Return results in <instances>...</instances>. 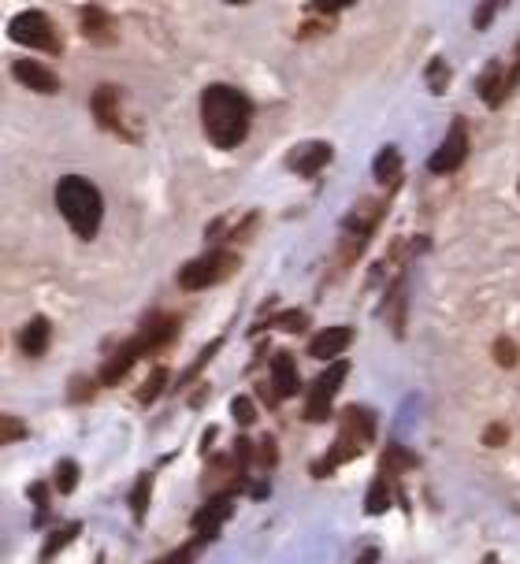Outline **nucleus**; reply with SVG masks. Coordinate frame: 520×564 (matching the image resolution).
<instances>
[{
	"instance_id": "obj_1",
	"label": "nucleus",
	"mask_w": 520,
	"mask_h": 564,
	"mask_svg": "<svg viewBox=\"0 0 520 564\" xmlns=\"http://www.w3.org/2000/svg\"><path fill=\"white\" fill-rule=\"evenodd\" d=\"M249 119H253V105L242 89L231 86H208L202 94V123L205 134L219 149L242 145L249 134Z\"/></svg>"
},
{
	"instance_id": "obj_2",
	"label": "nucleus",
	"mask_w": 520,
	"mask_h": 564,
	"mask_svg": "<svg viewBox=\"0 0 520 564\" xmlns=\"http://www.w3.org/2000/svg\"><path fill=\"white\" fill-rule=\"evenodd\" d=\"M56 208L64 212L67 227L75 230L83 241H94L105 219V200L97 194V186L83 175H67L56 183Z\"/></svg>"
},
{
	"instance_id": "obj_3",
	"label": "nucleus",
	"mask_w": 520,
	"mask_h": 564,
	"mask_svg": "<svg viewBox=\"0 0 520 564\" xmlns=\"http://www.w3.org/2000/svg\"><path fill=\"white\" fill-rule=\"evenodd\" d=\"M175 338H178V316H153L134 338L127 341L123 349L112 352V360H108L105 371H101V382H105V387H112V382H119L127 376L134 360H142L145 352H156V349L172 346Z\"/></svg>"
},
{
	"instance_id": "obj_4",
	"label": "nucleus",
	"mask_w": 520,
	"mask_h": 564,
	"mask_svg": "<svg viewBox=\"0 0 520 564\" xmlns=\"http://www.w3.org/2000/svg\"><path fill=\"white\" fill-rule=\"evenodd\" d=\"M376 438V420H372V412L361 409V405H349L343 412V431H338V438H335V446L332 453H327L324 460H316L313 465V476L316 479H324V476H332V471L343 465V460L349 457H361L368 442Z\"/></svg>"
},
{
	"instance_id": "obj_5",
	"label": "nucleus",
	"mask_w": 520,
	"mask_h": 564,
	"mask_svg": "<svg viewBox=\"0 0 520 564\" xmlns=\"http://www.w3.org/2000/svg\"><path fill=\"white\" fill-rule=\"evenodd\" d=\"M235 271H238V257L227 253V249H213V253L189 260V264L178 271V286L194 294V290H208V286H216V282L231 279Z\"/></svg>"
},
{
	"instance_id": "obj_6",
	"label": "nucleus",
	"mask_w": 520,
	"mask_h": 564,
	"mask_svg": "<svg viewBox=\"0 0 520 564\" xmlns=\"http://www.w3.org/2000/svg\"><path fill=\"white\" fill-rule=\"evenodd\" d=\"M8 37L19 45H30V48H42V53H59L64 42L56 34V23L48 19L45 12H23L8 23Z\"/></svg>"
},
{
	"instance_id": "obj_7",
	"label": "nucleus",
	"mask_w": 520,
	"mask_h": 564,
	"mask_svg": "<svg viewBox=\"0 0 520 564\" xmlns=\"http://www.w3.org/2000/svg\"><path fill=\"white\" fill-rule=\"evenodd\" d=\"M346 371H349L346 360H332V368L313 382V390H308V398H305V420L308 423H319V420L332 416V401L338 394V387H343Z\"/></svg>"
},
{
	"instance_id": "obj_8",
	"label": "nucleus",
	"mask_w": 520,
	"mask_h": 564,
	"mask_svg": "<svg viewBox=\"0 0 520 564\" xmlns=\"http://www.w3.org/2000/svg\"><path fill=\"white\" fill-rule=\"evenodd\" d=\"M465 156H468V130H465V119H454L446 141L435 149V156L427 160V171H432V175H454V171L465 164Z\"/></svg>"
},
{
	"instance_id": "obj_9",
	"label": "nucleus",
	"mask_w": 520,
	"mask_h": 564,
	"mask_svg": "<svg viewBox=\"0 0 520 564\" xmlns=\"http://www.w3.org/2000/svg\"><path fill=\"white\" fill-rule=\"evenodd\" d=\"M94 116H97V123H101V130H112V134L134 141V134L123 127V116H119V89L116 86H101L94 94Z\"/></svg>"
},
{
	"instance_id": "obj_10",
	"label": "nucleus",
	"mask_w": 520,
	"mask_h": 564,
	"mask_svg": "<svg viewBox=\"0 0 520 564\" xmlns=\"http://www.w3.org/2000/svg\"><path fill=\"white\" fill-rule=\"evenodd\" d=\"M235 512V501H231V494H216L213 501L202 509V512H194V531H197V539H216L219 535V523H224L227 517Z\"/></svg>"
},
{
	"instance_id": "obj_11",
	"label": "nucleus",
	"mask_w": 520,
	"mask_h": 564,
	"mask_svg": "<svg viewBox=\"0 0 520 564\" xmlns=\"http://www.w3.org/2000/svg\"><path fill=\"white\" fill-rule=\"evenodd\" d=\"M327 164H332V145H327V141H308V145H297L294 153H290V167L305 178H316L319 167H327Z\"/></svg>"
},
{
	"instance_id": "obj_12",
	"label": "nucleus",
	"mask_w": 520,
	"mask_h": 564,
	"mask_svg": "<svg viewBox=\"0 0 520 564\" xmlns=\"http://www.w3.org/2000/svg\"><path fill=\"white\" fill-rule=\"evenodd\" d=\"M78 23H83V34L94 45H112L116 42V23L101 4H86L83 15H78Z\"/></svg>"
},
{
	"instance_id": "obj_13",
	"label": "nucleus",
	"mask_w": 520,
	"mask_h": 564,
	"mask_svg": "<svg viewBox=\"0 0 520 564\" xmlns=\"http://www.w3.org/2000/svg\"><path fill=\"white\" fill-rule=\"evenodd\" d=\"M349 341H354V330L349 327H327L308 341V352H313L316 360H338L343 349H349Z\"/></svg>"
},
{
	"instance_id": "obj_14",
	"label": "nucleus",
	"mask_w": 520,
	"mask_h": 564,
	"mask_svg": "<svg viewBox=\"0 0 520 564\" xmlns=\"http://www.w3.org/2000/svg\"><path fill=\"white\" fill-rule=\"evenodd\" d=\"M272 390L275 398H294L302 390V376H297V365L290 352H275L272 357Z\"/></svg>"
},
{
	"instance_id": "obj_15",
	"label": "nucleus",
	"mask_w": 520,
	"mask_h": 564,
	"mask_svg": "<svg viewBox=\"0 0 520 564\" xmlns=\"http://www.w3.org/2000/svg\"><path fill=\"white\" fill-rule=\"evenodd\" d=\"M48 341H53V324H48L45 316H34L23 330H19V349H23L26 357H45Z\"/></svg>"
},
{
	"instance_id": "obj_16",
	"label": "nucleus",
	"mask_w": 520,
	"mask_h": 564,
	"mask_svg": "<svg viewBox=\"0 0 520 564\" xmlns=\"http://www.w3.org/2000/svg\"><path fill=\"white\" fill-rule=\"evenodd\" d=\"M12 70H15L19 83L30 86L34 94H56V89H59V78H56L48 67H42V64H30V59H19V64H15Z\"/></svg>"
},
{
	"instance_id": "obj_17",
	"label": "nucleus",
	"mask_w": 520,
	"mask_h": 564,
	"mask_svg": "<svg viewBox=\"0 0 520 564\" xmlns=\"http://www.w3.org/2000/svg\"><path fill=\"white\" fill-rule=\"evenodd\" d=\"M376 183H383L394 189L398 186V178H402V153H398L394 145H387V149H379V156H376Z\"/></svg>"
},
{
	"instance_id": "obj_18",
	"label": "nucleus",
	"mask_w": 520,
	"mask_h": 564,
	"mask_svg": "<svg viewBox=\"0 0 520 564\" xmlns=\"http://www.w3.org/2000/svg\"><path fill=\"white\" fill-rule=\"evenodd\" d=\"M390 479L387 471H379L376 482H372V490H368V501H365V512H372V517H379V512H387L390 506Z\"/></svg>"
},
{
	"instance_id": "obj_19",
	"label": "nucleus",
	"mask_w": 520,
	"mask_h": 564,
	"mask_svg": "<svg viewBox=\"0 0 520 564\" xmlns=\"http://www.w3.org/2000/svg\"><path fill=\"white\" fill-rule=\"evenodd\" d=\"M149 498H153V476H142L134 482V490H130V512H134V520L145 517Z\"/></svg>"
},
{
	"instance_id": "obj_20",
	"label": "nucleus",
	"mask_w": 520,
	"mask_h": 564,
	"mask_svg": "<svg viewBox=\"0 0 520 564\" xmlns=\"http://www.w3.org/2000/svg\"><path fill=\"white\" fill-rule=\"evenodd\" d=\"M164 387H167V368H153V376H149L145 387L138 390V401H142V405H153V401L164 394Z\"/></svg>"
},
{
	"instance_id": "obj_21",
	"label": "nucleus",
	"mask_w": 520,
	"mask_h": 564,
	"mask_svg": "<svg viewBox=\"0 0 520 564\" xmlns=\"http://www.w3.org/2000/svg\"><path fill=\"white\" fill-rule=\"evenodd\" d=\"M78 531H83V523H67V528H59V531H53V539L45 542V550H42V561H48L53 557V553H59L67 546V542H72Z\"/></svg>"
},
{
	"instance_id": "obj_22",
	"label": "nucleus",
	"mask_w": 520,
	"mask_h": 564,
	"mask_svg": "<svg viewBox=\"0 0 520 564\" xmlns=\"http://www.w3.org/2000/svg\"><path fill=\"white\" fill-rule=\"evenodd\" d=\"M78 487V465L75 460H59V468H56V490L59 494H72Z\"/></svg>"
},
{
	"instance_id": "obj_23",
	"label": "nucleus",
	"mask_w": 520,
	"mask_h": 564,
	"mask_svg": "<svg viewBox=\"0 0 520 564\" xmlns=\"http://www.w3.org/2000/svg\"><path fill=\"white\" fill-rule=\"evenodd\" d=\"M416 465V457H409V453H402L398 446H390L383 453V471L387 476H394V471H402V468H413Z\"/></svg>"
},
{
	"instance_id": "obj_24",
	"label": "nucleus",
	"mask_w": 520,
	"mask_h": 564,
	"mask_svg": "<svg viewBox=\"0 0 520 564\" xmlns=\"http://www.w3.org/2000/svg\"><path fill=\"white\" fill-rule=\"evenodd\" d=\"M520 86V45H517V53L509 64H502V100L513 94V89Z\"/></svg>"
},
{
	"instance_id": "obj_25",
	"label": "nucleus",
	"mask_w": 520,
	"mask_h": 564,
	"mask_svg": "<svg viewBox=\"0 0 520 564\" xmlns=\"http://www.w3.org/2000/svg\"><path fill=\"white\" fill-rule=\"evenodd\" d=\"M495 360H498L502 368H513L517 360H520V352H517V346H513L509 338H498V341H495Z\"/></svg>"
},
{
	"instance_id": "obj_26",
	"label": "nucleus",
	"mask_w": 520,
	"mask_h": 564,
	"mask_svg": "<svg viewBox=\"0 0 520 564\" xmlns=\"http://www.w3.org/2000/svg\"><path fill=\"white\" fill-rule=\"evenodd\" d=\"M0 427H4V431H0V442H4V446H12V442H19L26 435L23 420H15V416H4V420H0Z\"/></svg>"
},
{
	"instance_id": "obj_27",
	"label": "nucleus",
	"mask_w": 520,
	"mask_h": 564,
	"mask_svg": "<svg viewBox=\"0 0 520 564\" xmlns=\"http://www.w3.org/2000/svg\"><path fill=\"white\" fill-rule=\"evenodd\" d=\"M231 412H235V420L242 423V427H249V423L257 420V405H253V401H249L246 394L231 401Z\"/></svg>"
},
{
	"instance_id": "obj_28",
	"label": "nucleus",
	"mask_w": 520,
	"mask_h": 564,
	"mask_svg": "<svg viewBox=\"0 0 520 564\" xmlns=\"http://www.w3.org/2000/svg\"><path fill=\"white\" fill-rule=\"evenodd\" d=\"M427 86H432L435 94H443V89L449 86V70H446V64H443V59H435V64H432V70H427Z\"/></svg>"
},
{
	"instance_id": "obj_29",
	"label": "nucleus",
	"mask_w": 520,
	"mask_h": 564,
	"mask_svg": "<svg viewBox=\"0 0 520 564\" xmlns=\"http://www.w3.org/2000/svg\"><path fill=\"white\" fill-rule=\"evenodd\" d=\"M219 349H224V338L208 341V346H205V352H202V357H197V365H194V368H189V371H186V376H183V382H189V379H194V376H197V371H202V368L208 365V360H213V357H216V352H219Z\"/></svg>"
},
{
	"instance_id": "obj_30",
	"label": "nucleus",
	"mask_w": 520,
	"mask_h": 564,
	"mask_svg": "<svg viewBox=\"0 0 520 564\" xmlns=\"http://www.w3.org/2000/svg\"><path fill=\"white\" fill-rule=\"evenodd\" d=\"M197 542H202V539H194L189 546L175 550V553H167V557H160L156 564H194V557H197Z\"/></svg>"
},
{
	"instance_id": "obj_31",
	"label": "nucleus",
	"mask_w": 520,
	"mask_h": 564,
	"mask_svg": "<svg viewBox=\"0 0 520 564\" xmlns=\"http://www.w3.org/2000/svg\"><path fill=\"white\" fill-rule=\"evenodd\" d=\"M275 327H283V330H305L308 327V316H305V312H283V316L275 319Z\"/></svg>"
},
{
	"instance_id": "obj_32",
	"label": "nucleus",
	"mask_w": 520,
	"mask_h": 564,
	"mask_svg": "<svg viewBox=\"0 0 520 564\" xmlns=\"http://www.w3.org/2000/svg\"><path fill=\"white\" fill-rule=\"evenodd\" d=\"M257 460H260V465H264V468H272L275 465V438L272 435H264V438H260V446H257Z\"/></svg>"
},
{
	"instance_id": "obj_33",
	"label": "nucleus",
	"mask_w": 520,
	"mask_h": 564,
	"mask_svg": "<svg viewBox=\"0 0 520 564\" xmlns=\"http://www.w3.org/2000/svg\"><path fill=\"white\" fill-rule=\"evenodd\" d=\"M231 457H235L238 471H242V476H246V465H249V457H253V442H249V438H238V442H235V453H231Z\"/></svg>"
},
{
	"instance_id": "obj_34",
	"label": "nucleus",
	"mask_w": 520,
	"mask_h": 564,
	"mask_svg": "<svg viewBox=\"0 0 520 564\" xmlns=\"http://www.w3.org/2000/svg\"><path fill=\"white\" fill-rule=\"evenodd\" d=\"M506 4H509V0H484V8L476 12V26L484 30L487 23H491V15L498 12V8H506Z\"/></svg>"
},
{
	"instance_id": "obj_35",
	"label": "nucleus",
	"mask_w": 520,
	"mask_h": 564,
	"mask_svg": "<svg viewBox=\"0 0 520 564\" xmlns=\"http://www.w3.org/2000/svg\"><path fill=\"white\" fill-rule=\"evenodd\" d=\"M30 498H34L37 501V523H42L45 520V498H48V482H34V487H30Z\"/></svg>"
},
{
	"instance_id": "obj_36",
	"label": "nucleus",
	"mask_w": 520,
	"mask_h": 564,
	"mask_svg": "<svg viewBox=\"0 0 520 564\" xmlns=\"http://www.w3.org/2000/svg\"><path fill=\"white\" fill-rule=\"evenodd\" d=\"M506 438H509V431L502 427V423H495V427H487V431H484V442H487V446H502Z\"/></svg>"
},
{
	"instance_id": "obj_37",
	"label": "nucleus",
	"mask_w": 520,
	"mask_h": 564,
	"mask_svg": "<svg viewBox=\"0 0 520 564\" xmlns=\"http://www.w3.org/2000/svg\"><path fill=\"white\" fill-rule=\"evenodd\" d=\"M72 387H75V390H72V401H78V398H83V401H89V398H94V390H89V387H94V382H89V379H83V382L75 379Z\"/></svg>"
},
{
	"instance_id": "obj_38",
	"label": "nucleus",
	"mask_w": 520,
	"mask_h": 564,
	"mask_svg": "<svg viewBox=\"0 0 520 564\" xmlns=\"http://www.w3.org/2000/svg\"><path fill=\"white\" fill-rule=\"evenodd\" d=\"M313 4L319 8V12H338V8L354 4V0H313Z\"/></svg>"
},
{
	"instance_id": "obj_39",
	"label": "nucleus",
	"mask_w": 520,
	"mask_h": 564,
	"mask_svg": "<svg viewBox=\"0 0 520 564\" xmlns=\"http://www.w3.org/2000/svg\"><path fill=\"white\" fill-rule=\"evenodd\" d=\"M379 561V550H365L361 553V561H357V564H376Z\"/></svg>"
},
{
	"instance_id": "obj_40",
	"label": "nucleus",
	"mask_w": 520,
	"mask_h": 564,
	"mask_svg": "<svg viewBox=\"0 0 520 564\" xmlns=\"http://www.w3.org/2000/svg\"><path fill=\"white\" fill-rule=\"evenodd\" d=\"M227 4H246V0H227Z\"/></svg>"
}]
</instances>
